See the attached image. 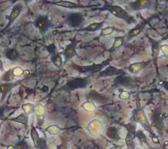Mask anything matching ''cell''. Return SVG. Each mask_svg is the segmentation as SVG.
<instances>
[{
	"mask_svg": "<svg viewBox=\"0 0 168 149\" xmlns=\"http://www.w3.org/2000/svg\"><path fill=\"white\" fill-rule=\"evenodd\" d=\"M35 26L38 28L42 33H45L49 27V23L48 19L46 17H41L35 21Z\"/></svg>",
	"mask_w": 168,
	"mask_h": 149,
	"instance_id": "obj_1",
	"label": "cell"
},
{
	"mask_svg": "<svg viewBox=\"0 0 168 149\" xmlns=\"http://www.w3.org/2000/svg\"><path fill=\"white\" fill-rule=\"evenodd\" d=\"M22 8H23V6L20 4L17 5L16 6H14L13 7L12 11L8 18L9 25L12 24L14 21V20L19 16L20 13H21L22 11Z\"/></svg>",
	"mask_w": 168,
	"mask_h": 149,
	"instance_id": "obj_2",
	"label": "cell"
},
{
	"mask_svg": "<svg viewBox=\"0 0 168 149\" xmlns=\"http://www.w3.org/2000/svg\"><path fill=\"white\" fill-rule=\"evenodd\" d=\"M68 22L72 27H78L82 22V16L78 13H73L69 16Z\"/></svg>",
	"mask_w": 168,
	"mask_h": 149,
	"instance_id": "obj_3",
	"label": "cell"
},
{
	"mask_svg": "<svg viewBox=\"0 0 168 149\" xmlns=\"http://www.w3.org/2000/svg\"><path fill=\"white\" fill-rule=\"evenodd\" d=\"M87 84V81L84 79H76L70 81L68 85L70 87H73V88H84Z\"/></svg>",
	"mask_w": 168,
	"mask_h": 149,
	"instance_id": "obj_4",
	"label": "cell"
},
{
	"mask_svg": "<svg viewBox=\"0 0 168 149\" xmlns=\"http://www.w3.org/2000/svg\"><path fill=\"white\" fill-rule=\"evenodd\" d=\"M6 57L7 59H9V60H14L18 58V52L17 51V50H15L14 49H9L8 51H6Z\"/></svg>",
	"mask_w": 168,
	"mask_h": 149,
	"instance_id": "obj_5",
	"label": "cell"
},
{
	"mask_svg": "<svg viewBox=\"0 0 168 149\" xmlns=\"http://www.w3.org/2000/svg\"><path fill=\"white\" fill-rule=\"evenodd\" d=\"M14 86V84L12 83H8L3 84L0 87V91H2L3 93H7L9 91L11 90Z\"/></svg>",
	"mask_w": 168,
	"mask_h": 149,
	"instance_id": "obj_6",
	"label": "cell"
},
{
	"mask_svg": "<svg viewBox=\"0 0 168 149\" xmlns=\"http://www.w3.org/2000/svg\"><path fill=\"white\" fill-rule=\"evenodd\" d=\"M56 5H58V6H60L63 7H70V8H73V7H78L77 5H76L73 3H70V2H58L55 3Z\"/></svg>",
	"mask_w": 168,
	"mask_h": 149,
	"instance_id": "obj_7",
	"label": "cell"
},
{
	"mask_svg": "<svg viewBox=\"0 0 168 149\" xmlns=\"http://www.w3.org/2000/svg\"><path fill=\"white\" fill-rule=\"evenodd\" d=\"M3 65H2V61L0 60V70H3Z\"/></svg>",
	"mask_w": 168,
	"mask_h": 149,
	"instance_id": "obj_8",
	"label": "cell"
}]
</instances>
